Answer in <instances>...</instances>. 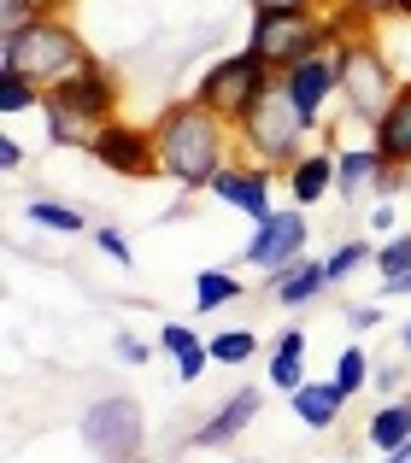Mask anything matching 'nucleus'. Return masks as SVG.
Returning <instances> with one entry per match:
<instances>
[{
  "instance_id": "obj_26",
  "label": "nucleus",
  "mask_w": 411,
  "mask_h": 463,
  "mask_svg": "<svg viewBox=\"0 0 411 463\" xmlns=\"http://www.w3.org/2000/svg\"><path fill=\"white\" fill-rule=\"evenodd\" d=\"M365 382H370V358H365V352H358V346H347L341 358H335V387H341V393L353 399V393H358V387H365Z\"/></svg>"
},
{
  "instance_id": "obj_1",
  "label": "nucleus",
  "mask_w": 411,
  "mask_h": 463,
  "mask_svg": "<svg viewBox=\"0 0 411 463\" xmlns=\"http://www.w3.org/2000/svg\"><path fill=\"white\" fill-rule=\"evenodd\" d=\"M153 153H159V176L183 188H212V176L229 165V118H217L200 100L165 106L153 124Z\"/></svg>"
},
{
  "instance_id": "obj_14",
  "label": "nucleus",
  "mask_w": 411,
  "mask_h": 463,
  "mask_svg": "<svg viewBox=\"0 0 411 463\" xmlns=\"http://www.w3.org/2000/svg\"><path fill=\"white\" fill-rule=\"evenodd\" d=\"M388 170L394 165L377 147H347V153H335V194H341V200H358V194L377 188Z\"/></svg>"
},
{
  "instance_id": "obj_9",
  "label": "nucleus",
  "mask_w": 411,
  "mask_h": 463,
  "mask_svg": "<svg viewBox=\"0 0 411 463\" xmlns=\"http://www.w3.org/2000/svg\"><path fill=\"white\" fill-rule=\"evenodd\" d=\"M300 247H306V205H282L259 223V235L247 241V264L264 276H282L288 264H300Z\"/></svg>"
},
{
  "instance_id": "obj_10",
  "label": "nucleus",
  "mask_w": 411,
  "mask_h": 463,
  "mask_svg": "<svg viewBox=\"0 0 411 463\" xmlns=\"http://www.w3.org/2000/svg\"><path fill=\"white\" fill-rule=\"evenodd\" d=\"M89 153L100 158L112 176H159V153H153V129H136V124H100L89 141Z\"/></svg>"
},
{
  "instance_id": "obj_2",
  "label": "nucleus",
  "mask_w": 411,
  "mask_h": 463,
  "mask_svg": "<svg viewBox=\"0 0 411 463\" xmlns=\"http://www.w3.org/2000/svg\"><path fill=\"white\" fill-rule=\"evenodd\" d=\"M112 106H118V82L100 71V59H89L82 71H71L65 82L42 94V118H47V136L59 147H89L94 129L112 124Z\"/></svg>"
},
{
  "instance_id": "obj_18",
  "label": "nucleus",
  "mask_w": 411,
  "mask_h": 463,
  "mask_svg": "<svg viewBox=\"0 0 411 463\" xmlns=\"http://www.w3.org/2000/svg\"><path fill=\"white\" fill-rule=\"evenodd\" d=\"M288 188H294V205H318L323 194L335 188V153H306L294 170H288Z\"/></svg>"
},
{
  "instance_id": "obj_25",
  "label": "nucleus",
  "mask_w": 411,
  "mask_h": 463,
  "mask_svg": "<svg viewBox=\"0 0 411 463\" xmlns=\"http://www.w3.org/2000/svg\"><path fill=\"white\" fill-rule=\"evenodd\" d=\"M365 259H370V241H347V247H335L330 259H323V276H330V288L347 282V276H353Z\"/></svg>"
},
{
  "instance_id": "obj_32",
  "label": "nucleus",
  "mask_w": 411,
  "mask_h": 463,
  "mask_svg": "<svg viewBox=\"0 0 411 463\" xmlns=\"http://www.w3.org/2000/svg\"><path fill=\"white\" fill-rule=\"evenodd\" d=\"M118 358L124 364H148V346H141L136 335H118Z\"/></svg>"
},
{
  "instance_id": "obj_17",
  "label": "nucleus",
  "mask_w": 411,
  "mask_h": 463,
  "mask_svg": "<svg viewBox=\"0 0 411 463\" xmlns=\"http://www.w3.org/2000/svg\"><path fill=\"white\" fill-rule=\"evenodd\" d=\"M288 399H294V417L306 422V429H335V422H341V405H347V393L335 382H306Z\"/></svg>"
},
{
  "instance_id": "obj_33",
  "label": "nucleus",
  "mask_w": 411,
  "mask_h": 463,
  "mask_svg": "<svg viewBox=\"0 0 411 463\" xmlns=\"http://www.w3.org/2000/svg\"><path fill=\"white\" fill-rule=\"evenodd\" d=\"M347 323H353V328H377L382 311H377V306H353V311H347Z\"/></svg>"
},
{
  "instance_id": "obj_3",
  "label": "nucleus",
  "mask_w": 411,
  "mask_h": 463,
  "mask_svg": "<svg viewBox=\"0 0 411 463\" xmlns=\"http://www.w3.org/2000/svg\"><path fill=\"white\" fill-rule=\"evenodd\" d=\"M82 65H89L82 35L71 30L65 18H53V12H42L35 24L0 35V71H18L35 89H53V82H65L71 71H82Z\"/></svg>"
},
{
  "instance_id": "obj_13",
  "label": "nucleus",
  "mask_w": 411,
  "mask_h": 463,
  "mask_svg": "<svg viewBox=\"0 0 411 463\" xmlns=\"http://www.w3.org/2000/svg\"><path fill=\"white\" fill-rule=\"evenodd\" d=\"M370 147H377L382 158H388L394 170L400 165H411V82H400V94H394L388 100V112L377 118V124H370Z\"/></svg>"
},
{
  "instance_id": "obj_15",
  "label": "nucleus",
  "mask_w": 411,
  "mask_h": 463,
  "mask_svg": "<svg viewBox=\"0 0 411 463\" xmlns=\"http://www.w3.org/2000/svg\"><path fill=\"white\" fill-rule=\"evenodd\" d=\"M253 417H259V387H235V393H229V405H217L212 422L195 434V446H224V440H235V434L247 429Z\"/></svg>"
},
{
  "instance_id": "obj_8",
  "label": "nucleus",
  "mask_w": 411,
  "mask_h": 463,
  "mask_svg": "<svg viewBox=\"0 0 411 463\" xmlns=\"http://www.w3.org/2000/svg\"><path fill=\"white\" fill-rule=\"evenodd\" d=\"M82 440L94 458L106 463H129L141 452V405L136 399H94L82 411Z\"/></svg>"
},
{
  "instance_id": "obj_11",
  "label": "nucleus",
  "mask_w": 411,
  "mask_h": 463,
  "mask_svg": "<svg viewBox=\"0 0 411 463\" xmlns=\"http://www.w3.org/2000/svg\"><path fill=\"white\" fill-rule=\"evenodd\" d=\"M282 89L294 94L300 118L318 124L323 106H330V94H341V65H335V53H311V59H300L294 71H282Z\"/></svg>"
},
{
  "instance_id": "obj_35",
  "label": "nucleus",
  "mask_w": 411,
  "mask_h": 463,
  "mask_svg": "<svg viewBox=\"0 0 411 463\" xmlns=\"http://www.w3.org/2000/svg\"><path fill=\"white\" fill-rule=\"evenodd\" d=\"M24 165V147L18 141H0V170H18Z\"/></svg>"
},
{
  "instance_id": "obj_38",
  "label": "nucleus",
  "mask_w": 411,
  "mask_h": 463,
  "mask_svg": "<svg viewBox=\"0 0 411 463\" xmlns=\"http://www.w3.org/2000/svg\"><path fill=\"white\" fill-rule=\"evenodd\" d=\"M400 346H406V352H411V323H406V335H400Z\"/></svg>"
},
{
  "instance_id": "obj_19",
  "label": "nucleus",
  "mask_w": 411,
  "mask_h": 463,
  "mask_svg": "<svg viewBox=\"0 0 411 463\" xmlns=\"http://www.w3.org/2000/svg\"><path fill=\"white\" fill-rule=\"evenodd\" d=\"M306 328H282V340H276L271 352V387L276 393H300L306 387Z\"/></svg>"
},
{
  "instance_id": "obj_29",
  "label": "nucleus",
  "mask_w": 411,
  "mask_h": 463,
  "mask_svg": "<svg viewBox=\"0 0 411 463\" xmlns=\"http://www.w3.org/2000/svg\"><path fill=\"white\" fill-rule=\"evenodd\" d=\"M42 18V0H0V35L24 30V24Z\"/></svg>"
},
{
  "instance_id": "obj_16",
  "label": "nucleus",
  "mask_w": 411,
  "mask_h": 463,
  "mask_svg": "<svg viewBox=\"0 0 411 463\" xmlns=\"http://www.w3.org/2000/svg\"><path fill=\"white\" fill-rule=\"evenodd\" d=\"M271 294H276V306L300 311V306L330 294V276H323V264H288L282 276H271Z\"/></svg>"
},
{
  "instance_id": "obj_31",
  "label": "nucleus",
  "mask_w": 411,
  "mask_h": 463,
  "mask_svg": "<svg viewBox=\"0 0 411 463\" xmlns=\"http://www.w3.org/2000/svg\"><path fill=\"white\" fill-rule=\"evenodd\" d=\"M347 12H358V18H382V12H411V0H347Z\"/></svg>"
},
{
  "instance_id": "obj_12",
  "label": "nucleus",
  "mask_w": 411,
  "mask_h": 463,
  "mask_svg": "<svg viewBox=\"0 0 411 463\" xmlns=\"http://www.w3.org/2000/svg\"><path fill=\"white\" fill-rule=\"evenodd\" d=\"M212 200H224V205H235L241 217L264 223V217L276 212V205H271V170H264V165H224L212 176Z\"/></svg>"
},
{
  "instance_id": "obj_7",
  "label": "nucleus",
  "mask_w": 411,
  "mask_h": 463,
  "mask_svg": "<svg viewBox=\"0 0 411 463\" xmlns=\"http://www.w3.org/2000/svg\"><path fill=\"white\" fill-rule=\"evenodd\" d=\"M335 65H341V94H347V106H353L358 118H370V124H377V118L388 112V100L400 94L388 59H382L370 42H358V35H353V42H335Z\"/></svg>"
},
{
  "instance_id": "obj_34",
  "label": "nucleus",
  "mask_w": 411,
  "mask_h": 463,
  "mask_svg": "<svg viewBox=\"0 0 411 463\" xmlns=\"http://www.w3.org/2000/svg\"><path fill=\"white\" fill-rule=\"evenodd\" d=\"M311 6V0H253V12H300Z\"/></svg>"
},
{
  "instance_id": "obj_37",
  "label": "nucleus",
  "mask_w": 411,
  "mask_h": 463,
  "mask_svg": "<svg viewBox=\"0 0 411 463\" xmlns=\"http://www.w3.org/2000/svg\"><path fill=\"white\" fill-rule=\"evenodd\" d=\"M388 463H411V440H406V446H394V452H388Z\"/></svg>"
},
{
  "instance_id": "obj_23",
  "label": "nucleus",
  "mask_w": 411,
  "mask_h": 463,
  "mask_svg": "<svg viewBox=\"0 0 411 463\" xmlns=\"http://www.w3.org/2000/svg\"><path fill=\"white\" fill-rule=\"evenodd\" d=\"M206 352H212V364H247L259 352V335L253 328H224V335L206 340Z\"/></svg>"
},
{
  "instance_id": "obj_20",
  "label": "nucleus",
  "mask_w": 411,
  "mask_h": 463,
  "mask_svg": "<svg viewBox=\"0 0 411 463\" xmlns=\"http://www.w3.org/2000/svg\"><path fill=\"white\" fill-rule=\"evenodd\" d=\"M159 346L177 358V375H183V382H200V375H206V364H212L206 340L195 335V328H183V323H165V328H159Z\"/></svg>"
},
{
  "instance_id": "obj_5",
  "label": "nucleus",
  "mask_w": 411,
  "mask_h": 463,
  "mask_svg": "<svg viewBox=\"0 0 411 463\" xmlns=\"http://www.w3.org/2000/svg\"><path fill=\"white\" fill-rule=\"evenodd\" d=\"M330 47H335V30L311 6H300V12H259V18H253V35H247V53H259L276 77L294 71L300 59H311V53H330Z\"/></svg>"
},
{
  "instance_id": "obj_4",
  "label": "nucleus",
  "mask_w": 411,
  "mask_h": 463,
  "mask_svg": "<svg viewBox=\"0 0 411 463\" xmlns=\"http://www.w3.org/2000/svg\"><path fill=\"white\" fill-rule=\"evenodd\" d=\"M306 118H300V106H294V94L282 89V77L271 82V89L259 94V100L247 106V118H241L235 124V136L247 141V153H253V165H264V170H294L300 158H306V147H300V141H306Z\"/></svg>"
},
{
  "instance_id": "obj_24",
  "label": "nucleus",
  "mask_w": 411,
  "mask_h": 463,
  "mask_svg": "<svg viewBox=\"0 0 411 463\" xmlns=\"http://www.w3.org/2000/svg\"><path fill=\"white\" fill-rule=\"evenodd\" d=\"M30 217L42 229H59V235H82V212H71L59 200H30Z\"/></svg>"
},
{
  "instance_id": "obj_22",
  "label": "nucleus",
  "mask_w": 411,
  "mask_h": 463,
  "mask_svg": "<svg viewBox=\"0 0 411 463\" xmlns=\"http://www.w3.org/2000/svg\"><path fill=\"white\" fill-rule=\"evenodd\" d=\"M229 299H241V282L229 270H200L195 276V311H217V306H229Z\"/></svg>"
},
{
  "instance_id": "obj_6",
  "label": "nucleus",
  "mask_w": 411,
  "mask_h": 463,
  "mask_svg": "<svg viewBox=\"0 0 411 463\" xmlns=\"http://www.w3.org/2000/svg\"><path fill=\"white\" fill-rule=\"evenodd\" d=\"M271 82H276V71L264 65L259 53H229V59H217V65L200 77V94H195V100L212 106L217 118H229V124H241V118H247V106L259 100Z\"/></svg>"
},
{
  "instance_id": "obj_30",
  "label": "nucleus",
  "mask_w": 411,
  "mask_h": 463,
  "mask_svg": "<svg viewBox=\"0 0 411 463\" xmlns=\"http://www.w3.org/2000/svg\"><path fill=\"white\" fill-rule=\"evenodd\" d=\"M94 247H100V252H106L112 264H124V270H136V247H129V241L118 235V229H94Z\"/></svg>"
},
{
  "instance_id": "obj_21",
  "label": "nucleus",
  "mask_w": 411,
  "mask_h": 463,
  "mask_svg": "<svg viewBox=\"0 0 411 463\" xmlns=\"http://www.w3.org/2000/svg\"><path fill=\"white\" fill-rule=\"evenodd\" d=\"M406 440H411V399L370 417V446H377V452H394V446H406Z\"/></svg>"
},
{
  "instance_id": "obj_28",
  "label": "nucleus",
  "mask_w": 411,
  "mask_h": 463,
  "mask_svg": "<svg viewBox=\"0 0 411 463\" xmlns=\"http://www.w3.org/2000/svg\"><path fill=\"white\" fill-rule=\"evenodd\" d=\"M377 270H382V282H394V276L411 270V235H394L388 247L377 252Z\"/></svg>"
},
{
  "instance_id": "obj_27",
  "label": "nucleus",
  "mask_w": 411,
  "mask_h": 463,
  "mask_svg": "<svg viewBox=\"0 0 411 463\" xmlns=\"http://www.w3.org/2000/svg\"><path fill=\"white\" fill-rule=\"evenodd\" d=\"M35 94H47V89H35L18 71H0V112H24V106H35Z\"/></svg>"
},
{
  "instance_id": "obj_36",
  "label": "nucleus",
  "mask_w": 411,
  "mask_h": 463,
  "mask_svg": "<svg viewBox=\"0 0 411 463\" xmlns=\"http://www.w3.org/2000/svg\"><path fill=\"white\" fill-rule=\"evenodd\" d=\"M382 294H411V270H406V276H394V282H382Z\"/></svg>"
}]
</instances>
